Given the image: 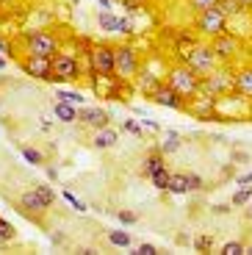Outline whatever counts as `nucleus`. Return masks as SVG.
Wrapping results in <instances>:
<instances>
[{"mask_svg":"<svg viewBox=\"0 0 252 255\" xmlns=\"http://www.w3.org/2000/svg\"><path fill=\"white\" fill-rule=\"evenodd\" d=\"M0 236L6 239V242H14V239H17V230H14V225L6 222L3 217H0Z\"/></svg>","mask_w":252,"mask_h":255,"instance_id":"obj_29","label":"nucleus"},{"mask_svg":"<svg viewBox=\"0 0 252 255\" xmlns=\"http://www.w3.org/2000/svg\"><path fill=\"white\" fill-rule=\"evenodd\" d=\"M89 75H114V47L108 45H92L89 47Z\"/></svg>","mask_w":252,"mask_h":255,"instance_id":"obj_6","label":"nucleus"},{"mask_svg":"<svg viewBox=\"0 0 252 255\" xmlns=\"http://www.w3.org/2000/svg\"><path fill=\"white\" fill-rule=\"evenodd\" d=\"M64 200H67V203H70L75 211H81V214H83V211H89V208H86V203H83V200H78L75 194H72V191H64Z\"/></svg>","mask_w":252,"mask_h":255,"instance_id":"obj_34","label":"nucleus"},{"mask_svg":"<svg viewBox=\"0 0 252 255\" xmlns=\"http://www.w3.org/2000/svg\"><path fill=\"white\" fill-rule=\"evenodd\" d=\"M97 25H100V31H108V33H130V22L122 17H114L111 11L97 14Z\"/></svg>","mask_w":252,"mask_h":255,"instance_id":"obj_14","label":"nucleus"},{"mask_svg":"<svg viewBox=\"0 0 252 255\" xmlns=\"http://www.w3.org/2000/svg\"><path fill=\"white\" fill-rule=\"evenodd\" d=\"M250 200H252V189H250V186H244L241 191H236V194H233V205H236V208H241V205H247Z\"/></svg>","mask_w":252,"mask_h":255,"instance_id":"obj_27","label":"nucleus"},{"mask_svg":"<svg viewBox=\"0 0 252 255\" xmlns=\"http://www.w3.org/2000/svg\"><path fill=\"white\" fill-rule=\"evenodd\" d=\"M180 133H177V130H164V136H161V144H158V150H161V153L164 155H172V153H177V150H180Z\"/></svg>","mask_w":252,"mask_h":255,"instance_id":"obj_19","label":"nucleus"},{"mask_svg":"<svg viewBox=\"0 0 252 255\" xmlns=\"http://www.w3.org/2000/svg\"><path fill=\"white\" fill-rule=\"evenodd\" d=\"M216 3H219V0H189V6L194 8L197 14H200V11H205V8H214Z\"/></svg>","mask_w":252,"mask_h":255,"instance_id":"obj_33","label":"nucleus"},{"mask_svg":"<svg viewBox=\"0 0 252 255\" xmlns=\"http://www.w3.org/2000/svg\"><path fill=\"white\" fill-rule=\"evenodd\" d=\"M56 100H64L70 106H78V109L83 106V95L81 92H70V89H56Z\"/></svg>","mask_w":252,"mask_h":255,"instance_id":"obj_23","label":"nucleus"},{"mask_svg":"<svg viewBox=\"0 0 252 255\" xmlns=\"http://www.w3.org/2000/svg\"><path fill=\"white\" fill-rule=\"evenodd\" d=\"M108 111H103V109H86V106H81L78 109V122H83V125H89V128H95V130H100V128H106L108 125Z\"/></svg>","mask_w":252,"mask_h":255,"instance_id":"obj_13","label":"nucleus"},{"mask_svg":"<svg viewBox=\"0 0 252 255\" xmlns=\"http://www.w3.org/2000/svg\"><path fill=\"white\" fill-rule=\"evenodd\" d=\"M0 70H6V58L0 56Z\"/></svg>","mask_w":252,"mask_h":255,"instance_id":"obj_44","label":"nucleus"},{"mask_svg":"<svg viewBox=\"0 0 252 255\" xmlns=\"http://www.w3.org/2000/svg\"><path fill=\"white\" fill-rule=\"evenodd\" d=\"M19 153H22V158L28 161V164H33V166H39V164H44V155L39 153L36 147H22V150H19Z\"/></svg>","mask_w":252,"mask_h":255,"instance_id":"obj_25","label":"nucleus"},{"mask_svg":"<svg viewBox=\"0 0 252 255\" xmlns=\"http://www.w3.org/2000/svg\"><path fill=\"white\" fill-rule=\"evenodd\" d=\"M194 250L197 253H208V250H214V239L211 236H197L194 239Z\"/></svg>","mask_w":252,"mask_h":255,"instance_id":"obj_30","label":"nucleus"},{"mask_svg":"<svg viewBox=\"0 0 252 255\" xmlns=\"http://www.w3.org/2000/svg\"><path fill=\"white\" fill-rule=\"evenodd\" d=\"M169 194H189V175L186 172H169Z\"/></svg>","mask_w":252,"mask_h":255,"instance_id":"obj_20","label":"nucleus"},{"mask_svg":"<svg viewBox=\"0 0 252 255\" xmlns=\"http://www.w3.org/2000/svg\"><path fill=\"white\" fill-rule=\"evenodd\" d=\"M241 6H244L247 11H250V8H252V0H241Z\"/></svg>","mask_w":252,"mask_h":255,"instance_id":"obj_43","label":"nucleus"},{"mask_svg":"<svg viewBox=\"0 0 252 255\" xmlns=\"http://www.w3.org/2000/svg\"><path fill=\"white\" fill-rule=\"evenodd\" d=\"M117 141H120V133H117V130H114V128H100V130H97L95 133V139H92V144L97 147V150H111L114 144H117Z\"/></svg>","mask_w":252,"mask_h":255,"instance_id":"obj_16","label":"nucleus"},{"mask_svg":"<svg viewBox=\"0 0 252 255\" xmlns=\"http://www.w3.org/2000/svg\"><path fill=\"white\" fill-rule=\"evenodd\" d=\"M25 75L39 78V81H56L53 75V58H42V56H28L25 64H22Z\"/></svg>","mask_w":252,"mask_h":255,"instance_id":"obj_9","label":"nucleus"},{"mask_svg":"<svg viewBox=\"0 0 252 255\" xmlns=\"http://www.w3.org/2000/svg\"><path fill=\"white\" fill-rule=\"evenodd\" d=\"M97 3H100L103 8H111V6H114V0H97Z\"/></svg>","mask_w":252,"mask_h":255,"instance_id":"obj_42","label":"nucleus"},{"mask_svg":"<svg viewBox=\"0 0 252 255\" xmlns=\"http://www.w3.org/2000/svg\"><path fill=\"white\" fill-rule=\"evenodd\" d=\"M152 103L164 106V109H172V111H183L186 109V100L180 97V92H175L169 83H161L155 92H152Z\"/></svg>","mask_w":252,"mask_h":255,"instance_id":"obj_10","label":"nucleus"},{"mask_svg":"<svg viewBox=\"0 0 252 255\" xmlns=\"http://www.w3.org/2000/svg\"><path fill=\"white\" fill-rule=\"evenodd\" d=\"M0 50H3V53H11V45H8L6 39H0Z\"/></svg>","mask_w":252,"mask_h":255,"instance_id":"obj_41","label":"nucleus"},{"mask_svg":"<svg viewBox=\"0 0 252 255\" xmlns=\"http://www.w3.org/2000/svg\"><path fill=\"white\" fill-rule=\"evenodd\" d=\"M166 166V155L161 153V150H152L150 155H144V161H141V172H144V178H150V175H155L158 169H164Z\"/></svg>","mask_w":252,"mask_h":255,"instance_id":"obj_15","label":"nucleus"},{"mask_svg":"<svg viewBox=\"0 0 252 255\" xmlns=\"http://www.w3.org/2000/svg\"><path fill=\"white\" fill-rule=\"evenodd\" d=\"M117 217H120L122 225H136V222H139V214H133V211H120Z\"/></svg>","mask_w":252,"mask_h":255,"instance_id":"obj_36","label":"nucleus"},{"mask_svg":"<svg viewBox=\"0 0 252 255\" xmlns=\"http://www.w3.org/2000/svg\"><path fill=\"white\" fill-rule=\"evenodd\" d=\"M47 178H50V180H58V169H56V166H47Z\"/></svg>","mask_w":252,"mask_h":255,"instance_id":"obj_40","label":"nucleus"},{"mask_svg":"<svg viewBox=\"0 0 252 255\" xmlns=\"http://www.w3.org/2000/svg\"><path fill=\"white\" fill-rule=\"evenodd\" d=\"M216 8H219L227 19H236V17H241V14L247 11V8L241 6V0H219V3H216Z\"/></svg>","mask_w":252,"mask_h":255,"instance_id":"obj_21","label":"nucleus"},{"mask_svg":"<svg viewBox=\"0 0 252 255\" xmlns=\"http://www.w3.org/2000/svg\"><path fill=\"white\" fill-rule=\"evenodd\" d=\"M33 189H36L39 194H42V200H44V203H47V205H53V203H56V191H53V189H50V186H47V183H36V186H33Z\"/></svg>","mask_w":252,"mask_h":255,"instance_id":"obj_28","label":"nucleus"},{"mask_svg":"<svg viewBox=\"0 0 252 255\" xmlns=\"http://www.w3.org/2000/svg\"><path fill=\"white\" fill-rule=\"evenodd\" d=\"M200 81H202V75H197L189 64H175V67L166 72V83H169L175 92H180L183 100H191L194 95H200Z\"/></svg>","mask_w":252,"mask_h":255,"instance_id":"obj_1","label":"nucleus"},{"mask_svg":"<svg viewBox=\"0 0 252 255\" xmlns=\"http://www.w3.org/2000/svg\"><path fill=\"white\" fill-rule=\"evenodd\" d=\"M150 180H152V186H155V189L166 191V186H169V172H166V166H164V169H158L155 175H150Z\"/></svg>","mask_w":252,"mask_h":255,"instance_id":"obj_26","label":"nucleus"},{"mask_svg":"<svg viewBox=\"0 0 252 255\" xmlns=\"http://www.w3.org/2000/svg\"><path fill=\"white\" fill-rule=\"evenodd\" d=\"M183 64H189L197 75H208L211 70H216V67H219V58H216V53H214V47H211V45H202V42H197V45L191 47V53L186 56V61H183Z\"/></svg>","mask_w":252,"mask_h":255,"instance_id":"obj_4","label":"nucleus"},{"mask_svg":"<svg viewBox=\"0 0 252 255\" xmlns=\"http://www.w3.org/2000/svg\"><path fill=\"white\" fill-rule=\"evenodd\" d=\"M53 117H56L58 122H64V125H70V122L78 120V106H70V103H64V100H56V106H53Z\"/></svg>","mask_w":252,"mask_h":255,"instance_id":"obj_18","label":"nucleus"},{"mask_svg":"<svg viewBox=\"0 0 252 255\" xmlns=\"http://www.w3.org/2000/svg\"><path fill=\"white\" fill-rule=\"evenodd\" d=\"M108 242L114 244V247H130V233L127 230H108Z\"/></svg>","mask_w":252,"mask_h":255,"instance_id":"obj_24","label":"nucleus"},{"mask_svg":"<svg viewBox=\"0 0 252 255\" xmlns=\"http://www.w3.org/2000/svg\"><path fill=\"white\" fill-rule=\"evenodd\" d=\"M194 28H197V33L214 39V36H219V33L227 31V17H225V14H222L216 6H214V8H205V11L197 14Z\"/></svg>","mask_w":252,"mask_h":255,"instance_id":"obj_5","label":"nucleus"},{"mask_svg":"<svg viewBox=\"0 0 252 255\" xmlns=\"http://www.w3.org/2000/svg\"><path fill=\"white\" fill-rule=\"evenodd\" d=\"M236 183H239V186H247V183H252V172H244L239 180H236Z\"/></svg>","mask_w":252,"mask_h":255,"instance_id":"obj_39","label":"nucleus"},{"mask_svg":"<svg viewBox=\"0 0 252 255\" xmlns=\"http://www.w3.org/2000/svg\"><path fill=\"white\" fill-rule=\"evenodd\" d=\"M139 255H158V250H155V244H150V242H144V244H139Z\"/></svg>","mask_w":252,"mask_h":255,"instance_id":"obj_37","label":"nucleus"},{"mask_svg":"<svg viewBox=\"0 0 252 255\" xmlns=\"http://www.w3.org/2000/svg\"><path fill=\"white\" fill-rule=\"evenodd\" d=\"M19 208H22V214H28V217H42L50 205L44 203L36 189H31V191H22V194H19Z\"/></svg>","mask_w":252,"mask_h":255,"instance_id":"obj_12","label":"nucleus"},{"mask_svg":"<svg viewBox=\"0 0 252 255\" xmlns=\"http://www.w3.org/2000/svg\"><path fill=\"white\" fill-rule=\"evenodd\" d=\"M120 3H122L125 8H130V11H136V8H139L141 3H144V0H120Z\"/></svg>","mask_w":252,"mask_h":255,"instance_id":"obj_38","label":"nucleus"},{"mask_svg":"<svg viewBox=\"0 0 252 255\" xmlns=\"http://www.w3.org/2000/svg\"><path fill=\"white\" fill-rule=\"evenodd\" d=\"M236 92L247 100H252V67H244V70L236 72Z\"/></svg>","mask_w":252,"mask_h":255,"instance_id":"obj_17","label":"nucleus"},{"mask_svg":"<svg viewBox=\"0 0 252 255\" xmlns=\"http://www.w3.org/2000/svg\"><path fill=\"white\" fill-rule=\"evenodd\" d=\"M53 75H56V81H78L81 78V61L72 53H56L53 56Z\"/></svg>","mask_w":252,"mask_h":255,"instance_id":"obj_8","label":"nucleus"},{"mask_svg":"<svg viewBox=\"0 0 252 255\" xmlns=\"http://www.w3.org/2000/svg\"><path fill=\"white\" fill-rule=\"evenodd\" d=\"M247 217H250V219H252V200H250V211H247Z\"/></svg>","mask_w":252,"mask_h":255,"instance_id":"obj_46","label":"nucleus"},{"mask_svg":"<svg viewBox=\"0 0 252 255\" xmlns=\"http://www.w3.org/2000/svg\"><path fill=\"white\" fill-rule=\"evenodd\" d=\"M6 244H8V242H6V239H3V236H0V250L6 247Z\"/></svg>","mask_w":252,"mask_h":255,"instance_id":"obj_45","label":"nucleus"},{"mask_svg":"<svg viewBox=\"0 0 252 255\" xmlns=\"http://www.w3.org/2000/svg\"><path fill=\"white\" fill-rule=\"evenodd\" d=\"M200 92L211 97H227L230 92H236V70H227V67L211 70L208 75H202Z\"/></svg>","mask_w":252,"mask_h":255,"instance_id":"obj_2","label":"nucleus"},{"mask_svg":"<svg viewBox=\"0 0 252 255\" xmlns=\"http://www.w3.org/2000/svg\"><path fill=\"white\" fill-rule=\"evenodd\" d=\"M244 255H252V247H244Z\"/></svg>","mask_w":252,"mask_h":255,"instance_id":"obj_47","label":"nucleus"},{"mask_svg":"<svg viewBox=\"0 0 252 255\" xmlns=\"http://www.w3.org/2000/svg\"><path fill=\"white\" fill-rule=\"evenodd\" d=\"M222 255H244V244L241 242H227L222 247Z\"/></svg>","mask_w":252,"mask_h":255,"instance_id":"obj_32","label":"nucleus"},{"mask_svg":"<svg viewBox=\"0 0 252 255\" xmlns=\"http://www.w3.org/2000/svg\"><path fill=\"white\" fill-rule=\"evenodd\" d=\"M22 42H25L28 56L53 58L56 53H61V39L53 36V33H47V31H33V33H25V36H22Z\"/></svg>","mask_w":252,"mask_h":255,"instance_id":"obj_3","label":"nucleus"},{"mask_svg":"<svg viewBox=\"0 0 252 255\" xmlns=\"http://www.w3.org/2000/svg\"><path fill=\"white\" fill-rule=\"evenodd\" d=\"M72 3H78V0H72Z\"/></svg>","mask_w":252,"mask_h":255,"instance_id":"obj_48","label":"nucleus"},{"mask_svg":"<svg viewBox=\"0 0 252 255\" xmlns=\"http://www.w3.org/2000/svg\"><path fill=\"white\" fill-rule=\"evenodd\" d=\"M211 47H214V53H216V58L219 61H230V58L239 53V39L233 36V33H219V36H214L211 39Z\"/></svg>","mask_w":252,"mask_h":255,"instance_id":"obj_11","label":"nucleus"},{"mask_svg":"<svg viewBox=\"0 0 252 255\" xmlns=\"http://www.w3.org/2000/svg\"><path fill=\"white\" fill-rule=\"evenodd\" d=\"M136 70H139V56H136V50L130 45L114 47V78L127 81L130 75H136Z\"/></svg>","mask_w":252,"mask_h":255,"instance_id":"obj_7","label":"nucleus"},{"mask_svg":"<svg viewBox=\"0 0 252 255\" xmlns=\"http://www.w3.org/2000/svg\"><path fill=\"white\" fill-rule=\"evenodd\" d=\"M136 83H139V89L144 92L147 97H152V92H155L158 86H161L158 75H152V72H141V75H139V81H136Z\"/></svg>","mask_w":252,"mask_h":255,"instance_id":"obj_22","label":"nucleus"},{"mask_svg":"<svg viewBox=\"0 0 252 255\" xmlns=\"http://www.w3.org/2000/svg\"><path fill=\"white\" fill-rule=\"evenodd\" d=\"M200 189H205V180L197 172H189V191H200Z\"/></svg>","mask_w":252,"mask_h":255,"instance_id":"obj_35","label":"nucleus"},{"mask_svg":"<svg viewBox=\"0 0 252 255\" xmlns=\"http://www.w3.org/2000/svg\"><path fill=\"white\" fill-rule=\"evenodd\" d=\"M122 130H127V133H133L136 139H141L144 136V130H141L139 122H133V120H122Z\"/></svg>","mask_w":252,"mask_h":255,"instance_id":"obj_31","label":"nucleus"}]
</instances>
